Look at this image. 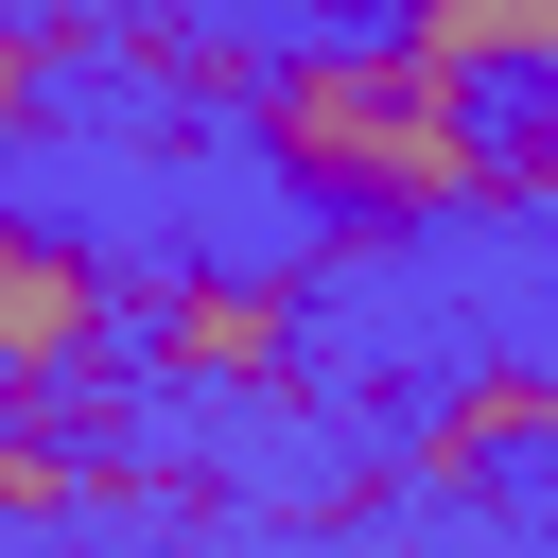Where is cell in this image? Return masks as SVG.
<instances>
[{
  "mask_svg": "<svg viewBox=\"0 0 558 558\" xmlns=\"http://www.w3.org/2000/svg\"><path fill=\"white\" fill-rule=\"evenodd\" d=\"M35 87H52V35L0 17V140H35Z\"/></svg>",
  "mask_w": 558,
  "mask_h": 558,
  "instance_id": "cell-8",
  "label": "cell"
},
{
  "mask_svg": "<svg viewBox=\"0 0 558 558\" xmlns=\"http://www.w3.org/2000/svg\"><path fill=\"white\" fill-rule=\"evenodd\" d=\"M488 87L401 52V35H314L279 70H244V140L279 192H314L331 227H436V209H488Z\"/></svg>",
  "mask_w": 558,
  "mask_h": 558,
  "instance_id": "cell-1",
  "label": "cell"
},
{
  "mask_svg": "<svg viewBox=\"0 0 558 558\" xmlns=\"http://www.w3.org/2000/svg\"><path fill=\"white\" fill-rule=\"evenodd\" d=\"M523 436H558V384H541V366H471V384L418 418V488H471V471H506Z\"/></svg>",
  "mask_w": 558,
  "mask_h": 558,
  "instance_id": "cell-5",
  "label": "cell"
},
{
  "mask_svg": "<svg viewBox=\"0 0 558 558\" xmlns=\"http://www.w3.org/2000/svg\"><path fill=\"white\" fill-rule=\"evenodd\" d=\"M488 209H558V87L488 122Z\"/></svg>",
  "mask_w": 558,
  "mask_h": 558,
  "instance_id": "cell-7",
  "label": "cell"
},
{
  "mask_svg": "<svg viewBox=\"0 0 558 558\" xmlns=\"http://www.w3.org/2000/svg\"><path fill=\"white\" fill-rule=\"evenodd\" d=\"M140 349H157V384H296V296L244 279V262H192L140 314Z\"/></svg>",
  "mask_w": 558,
  "mask_h": 558,
  "instance_id": "cell-3",
  "label": "cell"
},
{
  "mask_svg": "<svg viewBox=\"0 0 558 558\" xmlns=\"http://www.w3.org/2000/svg\"><path fill=\"white\" fill-rule=\"evenodd\" d=\"M105 349H122V279H105V244H70V227H35V209L0 192V401L52 418Z\"/></svg>",
  "mask_w": 558,
  "mask_h": 558,
  "instance_id": "cell-2",
  "label": "cell"
},
{
  "mask_svg": "<svg viewBox=\"0 0 558 558\" xmlns=\"http://www.w3.org/2000/svg\"><path fill=\"white\" fill-rule=\"evenodd\" d=\"M70 506H105V453H70V401L52 418L0 401V523H70Z\"/></svg>",
  "mask_w": 558,
  "mask_h": 558,
  "instance_id": "cell-6",
  "label": "cell"
},
{
  "mask_svg": "<svg viewBox=\"0 0 558 558\" xmlns=\"http://www.w3.org/2000/svg\"><path fill=\"white\" fill-rule=\"evenodd\" d=\"M349 35H401V52H436V70H471V87H558V0H331Z\"/></svg>",
  "mask_w": 558,
  "mask_h": 558,
  "instance_id": "cell-4",
  "label": "cell"
}]
</instances>
